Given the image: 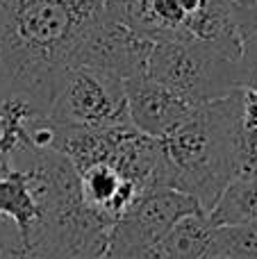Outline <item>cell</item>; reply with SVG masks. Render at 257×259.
<instances>
[{
  "instance_id": "7a4b0ae2",
  "label": "cell",
  "mask_w": 257,
  "mask_h": 259,
  "mask_svg": "<svg viewBox=\"0 0 257 259\" xmlns=\"http://www.w3.org/2000/svg\"><path fill=\"white\" fill-rule=\"evenodd\" d=\"M25 166L39 219L21 243L30 259H96L107 250L114 221L82 198L75 166L57 150L30 152Z\"/></svg>"
},
{
  "instance_id": "7c38bea8",
  "label": "cell",
  "mask_w": 257,
  "mask_h": 259,
  "mask_svg": "<svg viewBox=\"0 0 257 259\" xmlns=\"http://www.w3.org/2000/svg\"><path fill=\"white\" fill-rule=\"evenodd\" d=\"M209 225L257 228V178H235L207 211Z\"/></svg>"
},
{
  "instance_id": "4fadbf2b",
  "label": "cell",
  "mask_w": 257,
  "mask_h": 259,
  "mask_svg": "<svg viewBox=\"0 0 257 259\" xmlns=\"http://www.w3.org/2000/svg\"><path fill=\"white\" fill-rule=\"evenodd\" d=\"M207 259H257V228L212 225Z\"/></svg>"
},
{
  "instance_id": "8992f818",
  "label": "cell",
  "mask_w": 257,
  "mask_h": 259,
  "mask_svg": "<svg viewBox=\"0 0 257 259\" xmlns=\"http://www.w3.org/2000/svg\"><path fill=\"white\" fill-rule=\"evenodd\" d=\"M205 214L198 200L168 187L144 191L112 225L105 255L112 259H137L159 241L180 219Z\"/></svg>"
},
{
  "instance_id": "5b68a950",
  "label": "cell",
  "mask_w": 257,
  "mask_h": 259,
  "mask_svg": "<svg viewBox=\"0 0 257 259\" xmlns=\"http://www.w3.org/2000/svg\"><path fill=\"white\" fill-rule=\"evenodd\" d=\"M48 121L59 127L103 130L127 125L125 82L91 66H68L59 75Z\"/></svg>"
},
{
  "instance_id": "ba28073f",
  "label": "cell",
  "mask_w": 257,
  "mask_h": 259,
  "mask_svg": "<svg viewBox=\"0 0 257 259\" xmlns=\"http://www.w3.org/2000/svg\"><path fill=\"white\" fill-rule=\"evenodd\" d=\"M125 96L132 127L153 139H164L176 132L200 107L159 82L150 80L146 73L125 80Z\"/></svg>"
},
{
  "instance_id": "9a60e30c",
  "label": "cell",
  "mask_w": 257,
  "mask_h": 259,
  "mask_svg": "<svg viewBox=\"0 0 257 259\" xmlns=\"http://www.w3.org/2000/svg\"><path fill=\"white\" fill-rule=\"evenodd\" d=\"M255 32H257V0H248V32H246V36L255 34Z\"/></svg>"
},
{
  "instance_id": "5bb4252c",
  "label": "cell",
  "mask_w": 257,
  "mask_h": 259,
  "mask_svg": "<svg viewBox=\"0 0 257 259\" xmlns=\"http://www.w3.org/2000/svg\"><path fill=\"white\" fill-rule=\"evenodd\" d=\"M239 87H257V32L246 36L241 44Z\"/></svg>"
},
{
  "instance_id": "6da1fadb",
  "label": "cell",
  "mask_w": 257,
  "mask_h": 259,
  "mask_svg": "<svg viewBox=\"0 0 257 259\" xmlns=\"http://www.w3.org/2000/svg\"><path fill=\"white\" fill-rule=\"evenodd\" d=\"M107 12V0H0V91H18L48 116L57 80Z\"/></svg>"
},
{
  "instance_id": "9c48e42d",
  "label": "cell",
  "mask_w": 257,
  "mask_h": 259,
  "mask_svg": "<svg viewBox=\"0 0 257 259\" xmlns=\"http://www.w3.org/2000/svg\"><path fill=\"white\" fill-rule=\"evenodd\" d=\"M46 112L25 94L5 91L0 94V173L14 166V157L18 152L30 150V125Z\"/></svg>"
},
{
  "instance_id": "277c9868",
  "label": "cell",
  "mask_w": 257,
  "mask_h": 259,
  "mask_svg": "<svg viewBox=\"0 0 257 259\" xmlns=\"http://www.w3.org/2000/svg\"><path fill=\"white\" fill-rule=\"evenodd\" d=\"M237 55L205 41H157L146 75L196 105H207L239 89Z\"/></svg>"
},
{
  "instance_id": "2e32d148",
  "label": "cell",
  "mask_w": 257,
  "mask_h": 259,
  "mask_svg": "<svg viewBox=\"0 0 257 259\" xmlns=\"http://www.w3.org/2000/svg\"><path fill=\"white\" fill-rule=\"evenodd\" d=\"M96 259H112V257H107V255H103V257H96Z\"/></svg>"
},
{
  "instance_id": "30bf717a",
  "label": "cell",
  "mask_w": 257,
  "mask_h": 259,
  "mask_svg": "<svg viewBox=\"0 0 257 259\" xmlns=\"http://www.w3.org/2000/svg\"><path fill=\"white\" fill-rule=\"evenodd\" d=\"M209 230L207 214L185 216L137 259H207Z\"/></svg>"
},
{
  "instance_id": "3957f363",
  "label": "cell",
  "mask_w": 257,
  "mask_h": 259,
  "mask_svg": "<svg viewBox=\"0 0 257 259\" xmlns=\"http://www.w3.org/2000/svg\"><path fill=\"white\" fill-rule=\"evenodd\" d=\"M159 141L168 166V189L196 198L207 214L237 178V89L200 105L189 121Z\"/></svg>"
},
{
  "instance_id": "8fae6325",
  "label": "cell",
  "mask_w": 257,
  "mask_h": 259,
  "mask_svg": "<svg viewBox=\"0 0 257 259\" xmlns=\"http://www.w3.org/2000/svg\"><path fill=\"white\" fill-rule=\"evenodd\" d=\"M0 216L16 225L18 241L30 234L32 225L39 219V207L27 182L25 168L12 166L0 173Z\"/></svg>"
},
{
  "instance_id": "52a82bcc",
  "label": "cell",
  "mask_w": 257,
  "mask_h": 259,
  "mask_svg": "<svg viewBox=\"0 0 257 259\" xmlns=\"http://www.w3.org/2000/svg\"><path fill=\"white\" fill-rule=\"evenodd\" d=\"M153 46V41L137 34L130 25H125L112 12L107 0V12L98 21V25L89 32L84 44L80 46L75 64L98 68V71L116 75L125 82L130 77L146 73V64H148Z\"/></svg>"
}]
</instances>
